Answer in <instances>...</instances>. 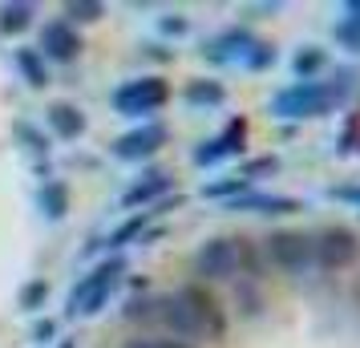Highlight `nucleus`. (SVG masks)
<instances>
[{"label":"nucleus","mask_w":360,"mask_h":348,"mask_svg":"<svg viewBox=\"0 0 360 348\" xmlns=\"http://www.w3.org/2000/svg\"><path fill=\"white\" fill-rule=\"evenodd\" d=\"M162 324L174 332V340L219 344L227 336V308L214 292H207V283H182L179 292L162 296Z\"/></svg>","instance_id":"f257e3e1"},{"label":"nucleus","mask_w":360,"mask_h":348,"mask_svg":"<svg viewBox=\"0 0 360 348\" xmlns=\"http://www.w3.org/2000/svg\"><path fill=\"white\" fill-rule=\"evenodd\" d=\"M166 138H170V130L162 122H142V126L126 130L122 138H114V158H122V162H146V158H154L166 146Z\"/></svg>","instance_id":"9b49d317"},{"label":"nucleus","mask_w":360,"mask_h":348,"mask_svg":"<svg viewBox=\"0 0 360 348\" xmlns=\"http://www.w3.org/2000/svg\"><path fill=\"white\" fill-rule=\"evenodd\" d=\"M311 251H316V267L324 271H348L360 259V239L352 227L344 223H328L311 235Z\"/></svg>","instance_id":"423d86ee"},{"label":"nucleus","mask_w":360,"mask_h":348,"mask_svg":"<svg viewBox=\"0 0 360 348\" xmlns=\"http://www.w3.org/2000/svg\"><path fill=\"white\" fill-rule=\"evenodd\" d=\"M158 29H162V33H170V37H182V33H186V17H179V13H170V17H162V20H158Z\"/></svg>","instance_id":"7c9ffc66"},{"label":"nucleus","mask_w":360,"mask_h":348,"mask_svg":"<svg viewBox=\"0 0 360 348\" xmlns=\"http://www.w3.org/2000/svg\"><path fill=\"white\" fill-rule=\"evenodd\" d=\"M85 49V37L69 25V20H45L41 25V37H37V53L45 61H57V65H73Z\"/></svg>","instance_id":"6e6552de"},{"label":"nucleus","mask_w":360,"mask_h":348,"mask_svg":"<svg viewBox=\"0 0 360 348\" xmlns=\"http://www.w3.org/2000/svg\"><path fill=\"white\" fill-rule=\"evenodd\" d=\"M126 348H195V344L174 340V336H138V340H130Z\"/></svg>","instance_id":"c85d7f7f"},{"label":"nucleus","mask_w":360,"mask_h":348,"mask_svg":"<svg viewBox=\"0 0 360 348\" xmlns=\"http://www.w3.org/2000/svg\"><path fill=\"white\" fill-rule=\"evenodd\" d=\"M37 207H41V215L45 219H65L69 215V191L65 183H41L37 186Z\"/></svg>","instance_id":"a211bd4d"},{"label":"nucleus","mask_w":360,"mask_h":348,"mask_svg":"<svg viewBox=\"0 0 360 348\" xmlns=\"http://www.w3.org/2000/svg\"><path fill=\"white\" fill-rule=\"evenodd\" d=\"M255 45H259V37L251 33V29H239V25H235V29H223L219 37H211V41L202 45V57H207L211 65H239V69H247Z\"/></svg>","instance_id":"1a4fd4ad"},{"label":"nucleus","mask_w":360,"mask_h":348,"mask_svg":"<svg viewBox=\"0 0 360 348\" xmlns=\"http://www.w3.org/2000/svg\"><path fill=\"white\" fill-rule=\"evenodd\" d=\"M37 8L29 0H4L0 4V37H20L25 29H33Z\"/></svg>","instance_id":"dca6fc26"},{"label":"nucleus","mask_w":360,"mask_h":348,"mask_svg":"<svg viewBox=\"0 0 360 348\" xmlns=\"http://www.w3.org/2000/svg\"><path fill=\"white\" fill-rule=\"evenodd\" d=\"M150 215H154V211H138L134 219H126V223H122V227L105 239V247H126V243H138V239H142V231H146Z\"/></svg>","instance_id":"5701e85b"},{"label":"nucleus","mask_w":360,"mask_h":348,"mask_svg":"<svg viewBox=\"0 0 360 348\" xmlns=\"http://www.w3.org/2000/svg\"><path fill=\"white\" fill-rule=\"evenodd\" d=\"M13 61H17L20 77L33 85V89H45V85H49V69H45V57H41L37 49H17Z\"/></svg>","instance_id":"6ab92c4d"},{"label":"nucleus","mask_w":360,"mask_h":348,"mask_svg":"<svg viewBox=\"0 0 360 348\" xmlns=\"http://www.w3.org/2000/svg\"><path fill=\"white\" fill-rule=\"evenodd\" d=\"M45 299H49V283L33 280V283H25V288L17 292V308L20 312H37V308H45Z\"/></svg>","instance_id":"a878e982"},{"label":"nucleus","mask_w":360,"mask_h":348,"mask_svg":"<svg viewBox=\"0 0 360 348\" xmlns=\"http://www.w3.org/2000/svg\"><path fill=\"white\" fill-rule=\"evenodd\" d=\"M251 191V183H243L239 174H231V179H219V183H207L202 186V199H223V202H231V199H239V195H247Z\"/></svg>","instance_id":"393cba45"},{"label":"nucleus","mask_w":360,"mask_h":348,"mask_svg":"<svg viewBox=\"0 0 360 348\" xmlns=\"http://www.w3.org/2000/svg\"><path fill=\"white\" fill-rule=\"evenodd\" d=\"M352 85H356V73L352 69H336L332 77H316V82H292L271 98V117H279V122H311V117H324L348 101Z\"/></svg>","instance_id":"f03ea898"},{"label":"nucleus","mask_w":360,"mask_h":348,"mask_svg":"<svg viewBox=\"0 0 360 348\" xmlns=\"http://www.w3.org/2000/svg\"><path fill=\"white\" fill-rule=\"evenodd\" d=\"M336 45L348 53H360V0H344V17L332 25Z\"/></svg>","instance_id":"f3484780"},{"label":"nucleus","mask_w":360,"mask_h":348,"mask_svg":"<svg viewBox=\"0 0 360 348\" xmlns=\"http://www.w3.org/2000/svg\"><path fill=\"white\" fill-rule=\"evenodd\" d=\"M227 211H251V215H295V211H304V202L292 199V195H267V191H247L239 199L227 202Z\"/></svg>","instance_id":"ddd939ff"},{"label":"nucleus","mask_w":360,"mask_h":348,"mask_svg":"<svg viewBox=\"0 0 360 348\" xmlns=\"http://www.w3.org/2000/svg\"><path fill=\"white\" fill-rule=\"evenodd\" d=\"M263 251H267V259L283 271H308L316 264V251H311V235L304 231H271L263 239Z\"/></svg>","instance_id":"0eeeda50"},{"label":"nucleus","mask_w":360,"mask_h":348,"mask_svg":"<svg viewBox=\"0 0 360 348\" xmlns=\"http://www.w3.org/2000/svg\"><path fill=\"white\" fill-rule=\"evenodd\" d=\"M122 271H126V259H122V255H114V259H101L94 271H85L82 280H77V288L69 292L65 316H73V320L98 316L101 308L110 304V296H114V288H117V280H122Z\"/></svg>","instance_id":"20e7f679"},{"label":"nucleus","mask_w":360,"mask_h":348,"mask_svg":"<svg viewBox=\"0 0 360 348\" xmlns=\"http://www.w3.org/2000/svg\"><path fill=\"white\" fill-rule=\"evenodd\" d=\"M328 195H332V199H340V202H352V207L360 211V183H352V186H332Z\"/></svg>","instance_id":"c756f323"},{"label":"nucleus","mask_w":360,"mask_h":348,"mask_svg":"<svg viewBox=\"0 0 360 348\" xmlns=\"http://www.w3.org/2000/svg\"><path fill=\"white\" fill-rule=\"evenodd\" d=\"M57 348H77V340H69L65 336V340H57Z\"/></svg>","instance_id":"72a5a7b5"},{"label":"nucleus","mask_w":360,"mask_h":348,"mask_svg":"<svg viewBox=\"0 0 360 348\" xmlns=\"http://www.w3.org/2000/svg\"><path fill=\"white\" fill-rule=\"evenodd\" d=\"M170 186H174L170 170L150 166V170H142V174L122 191V207H126V211H138V207H158V202L170 195Z\"/></svg>","instance_id":"f8f14e48"},{"label":"nucleus","mask_w":360,"mask_h":348,"mask_svg":"<svg viewBox=\"0 0 360 348\" xmlns=\"http://www.w3.org/2000/svg\"><path fill=\"white\" fill-rule=\"evenodd\" d=\"M271 174H279V158L276 154H263V158H247L243 166H239V179L243 183H259V179H271Z\"/></svg>","instance_id":"b1692460"},{"label":"nucleus","mask_w":360,"mask_h":348,"mask_svg":"<svg viewBox=\"0 0 360 348\" xmlns=\"http://www.w3.org/2000/svg\"><path fill=\"white\" fill-rule=\"evenodd\" d=\"M45 117H49V130L57 134V138H65V142H77L85 134V114L73 105V101H53L49 110H45Z\"/></svg>","instance_id":"4468645a"},{"label":"nucleus","mask_w":360,"mask_h":348,"mask_svg":"<svg viewBox=\"0 0 360 348\" xmlns=\"http://www.w3.org/2000/svg\"><path fill=\"white\" fill-rule=\"evenodd\" d=\"M324 49H316V45H304V49L292 57V73H295V82H316L320 73H324Z\"/></svg>","instance_id":"aec40b11"},{"label":"nucleus","mask_w":360,"mask_h":348,"mask_svg":"<svg viewBox=\"0 0 360 348\" xmlns=\"http://www.w3.org/2000/svg\"><path fill=\"white\" fill-rule=\"evenodd\" d=\"M243 146H247V117H231L214 138L198 142L191 158H195V166H219V162H227V158H239Z\"/></svg>","instance_id":"9d476101"},{"label":"nucleus","mask_w":360,"mask_h":348,"mask_svg":"<svg viewBox=\"0 0 360 348\" xmlns=\"http://www.w3.org/2000/svg\"><path fill=\"white\" fill-rule=\"evenodd\" d=\"M195 276L202 283H239V280H259V255L243 235H214L195 251Z\"/></svg>","instance_id":"7ed1b4c3"},{"label":"nucleus","mask_w":360,"mask_h":348,"mask_svg":"<svg viewBox=\"0 0 360 348\" xmlns=\"http://www.w3.org/2000/svg\"><path fill=\"white\" fill-rule=\"evenodd\" d=\"M271 65H276V45L271 41H259L255 53H251V61H247V69L251 73H263V69H271Z\"/></svg>","instance_id":"cd10ccee"},{"label":"nucleus","mask_w":360,"mask_h":348,"mask_svg":"<svg viewBox=\"0 0 360 348\" xmlns=\"http://www.w3.org/2000/svg\"><path fill=\"white\" fill-rule=\"evenodd\" d=\"M182 98H186V105H195V110H214V105L227 101V85L214 82V77H195V82H186Z\"/></svg>","instance_id":"2eb2a0df"},{"label":"nucleus","mask_w":360,"mask_h":348,"mask_svg":"<svg viewBox=\"0 0 360 348\" xmlns=\"http://www.w3.org/2000/svg\"><path fill=\"white\" fill-rule=\"evenodd\" d=\"M352 304H356V308H360V280L352 283Z\"/></svg>","instance_id":"473e14b6"},{"label":"nucleus","mask_w":360,"mask_h":348,"mask_svg":"<svg viewBox=\"0 0 360 348\" xmlns=\"http://www.w3.org/2000/svg\"><path fill=\"white\" fill-rule=\"evenodd\" d=\"M126 320H134V324H162V296H134L126 304Z\"/></svg>","instance_id":"4be33fe9"},{"label":"nucleus","mask_w":360,"mask_h":348,"mask_svg":"<svg viewBox=\"0 0 360 348\" xmlns=\"http://www.w3.org/2000/svg\"><path fill=\"white\" fill-rule=\"evenodd\" d=\"M53 336H57V320H37V324H33V340L49 344Z\"/></svg>","instance_id":"2f4dec72"},{"label":"nucleus","mask_w":360,"mask_h":348,"mask_svg":"<svg viewBox=\"0 0 360 348\" xmlns=\"http://www.w3.org/2000/svg\"><path fill=\"white\" fill-rule=\"evenodd\" d=\"M13 134L20 138V146L33 150V154H45V150H49V138L37 130V126H29V122H17V126H13Z\"/></svg>","instance_id":"bb28decb"},{"label":"nucleus","mask_w":360,"mask_h":348,"mask_svg":"<svg viewBox=\"0 0 360 348\" xmlns=\"http://www.w3.org/2000/svg\"><path fill=\"white\" fill-rule=\"evenodd\" d=\"M114 110L126 117H146V114H158L166 101H170V85L166 77L158 73H146V77H130L114 89Z\"/></svg>","instance_id":"39448f33"},{"label":"nucleus","mask_w":360,"mask_h":348,"mask_svg":"<svg viewBox=\"0 0 360 348\" xmlns=\"http://www.w3.org/2000/svg\"><path fill=\"white\" fill-rule=\"evenodd\" d=\"M101 17H105V4L101 0H65V8H61V20H69L73 29L77 25H94Z\"/></svg>","instance_id":"412c9836"}]
</instances>
